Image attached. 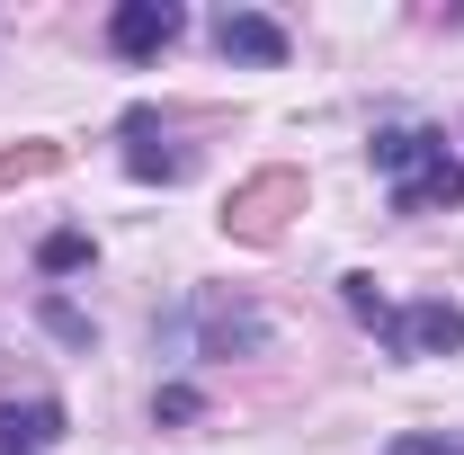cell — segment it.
<instances>
[{"label":"cell","instance_id":"1","mask_svg":"<svg viewBox=\"0 0 464 455\" xmlns=\"http://www.w3.org/2000/svg\"><path fill=\"white\" fill-rule=\"evenodd\" d=\"M366 161L384 179L393 215H447V206H464V161L447 152L438 125H375Z\"/></svg>","mask_w":464,"mask_h":455},{"label":"cell","instance_id":"2","mask_svg":"<svg viewBox=\"0 0 464 455\" xmlns=\"http://www.w3.org/2000/svg\"><path fill=\"white\" fill-rule=\"evenodd\" d=\"M286 215H304V170H259L250 188L224 197V232L232 241H277Z\"/></svg>","mask_w":464,"mask_h":455},{"label":"cell","instance_id":"3","mask_svg":"<svg viewBox=\"0 0 464 455\" xmlns=\"http://www.w3.org/2000/svg\"><path fill=\"white\" fill-rule=\"evenodd\" d=\"M393 357H456L464 348V313L447 295H429V304H393V331H384Z\"/></svg>","mask_w":464,"mask_h":455},{"label":"cell","instance_id":"4","mask_svg":"<svg viewBox=\"0 0 464 455\" xmlns=\"http://www.w3.org/2000/svg\"><path fill=\"white\" fill-rule=\"evenodd\" d=\"M179 27H188V9H179V0H125V9L108 18V45H116L125 63H152L161 45H179Z\"/></svg>","mask_w":464,"mask_h":455},{"label":"cell","instance_id":"5","mask_svg":"<svg viewBox=\"0 0 464 455\" xmlns=\"http://www.w3.org/2000/svg\"><path fill=\"white\" fill-rule=\"evenodd\" d=\"M54 438H63V402L54 393L0 402V455H54Z\"/></svg>","mask_w":464,"mask_h":455},{"label":"cell","instance_id":"6","mask_svg":"<svg viewBox=\"0 0 464 455\" xmlns=\"http://www.w3.org/2000/svg\"><path fill=\"white\" fill-rule=\"evenodd\" d=\"M215 54L224 63H286V27L259 18V9H224L215 18Z\"/></svg>","mask_w":464,"mask_h":455},{"label":"cell","instance_id":"7","mask_svg":"<svg viewBox=\"0 0 464 455\" xmlns=\"http://www.w3.org/2000/svg\"><path fill=\"white\" fill-rule=\"evenodd\" d=\"M259 340H268V322L250 304H206L197 313V357H232V348H259Z\"/></svg>","mask_w":464,"mask_h":455},{"label":"cell","instance_id":"8","mask_svg":"<svg viewBox=\"0 0 464 455\" xmlns=\"http://www.w3.org/2000/svg\"><path fill=\"white\" fill-rule=\"evenodd\" d=\"M125 170H134V179H161V188L188 170V152H170V143H161L152 108H134V116H125Z\"/></svg>","mask_w":464,"mask_h":455},{"label":"cell","instance_id":"9","mask_svg":"<svg viewBox=\"0 0 464 455\" xmlns=\"http://www.w3.org/2000/svg\"><path fill=\"white\" fill-rule=\"evenodd\" d=\"M340 304L357 313V322H366V331H375V340L393 331V295H384V286L366 277V268H348V277H340Z\"/></svg>","mask_w":464,"mask_h":455},{"label":"cell","instance_id":"10","mask_svg":"<svg viewBox=\"0 0 464 455\" xmlns=\"http://www.w3.org/2000/svg\"><path fill=\"white\" fill-rule=\"evenodd\" d=\"M63 170V143H18V152H0V188H27V179Z\"/></svg>","mask_w":464,"mask_h":455},{"label":"cell","instance_id":"11","mask_svg":"<svg viewBox=\"0 0 464 455\" xmlns=\"http://www.w3.org/2000/svg\"><path fill=\"white\" fill-rule=\"evenodd\" d=\"M36 268H45V277L90 268V232H45V241H36Z\"/></svg>","mask_w":464,"mask_h":455},{"label":"cell","instance_id":"12","mask_svg":"<svg viewBox=\"0 0 464 455\" xmlns=\"http://www.w3.org/2000/svg\"><path fill=\"white\" fill-rule=\"evenodd\" d=\"M36 322H45V331H54L63 348H90V340H99V331H90V313H72L63 295H45V304H36Z\"/></svg>","mask_w":464,"mask_h":455},{"label":"cell","instance_id":"13","mask_svg":"<svg viewBox=\"0 0 464 455\" xmlns=\"http://www.w3.org/2000/svg\"><path fill=\"white\" fill-rule=\"evenodd\" d=\"M152 420H197V393H188V384H161V393H152Z\"/></svg>","mask_w":464,"mask_h":455},{"label":"cell","instance_id":"14","mask_svg":"<svg viewBox=\"0 0 464 455\" xmlns=\"http://www.w3.org/2000/svg\"><path fill=\"white\" fill-rule=\"evenodd\" d=\"M384 455H456V447H447V438H429V429H411V438H393Z\"/></svg>","mask_w":464,"mask_h":455}]
</instances>
